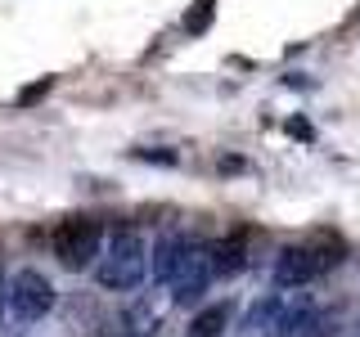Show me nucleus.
Instances as JSON below:
<instances>
[{"label": "nucleus", "mask_w": 360, "mask_h": 337, "mask_svg": "<svg viewBox=\"0 0 360 337\" xmlns=\"http://www.w3.org/2000/svg\"><path fill=\"white\" fill-rule=\"evenodd\" d=\"M342 239L338 234H311V239L302 243H288L284 252H279L275 261V284L279 288H302L311 284V279H320L324 270H333L338 261H342Z\"/></svg>", "instance_id": "obj_1"}, {"label": "nucleus", "mask_w": 360, "mask_h": 337, "mask_svg": "<svg viewBox=\"0 0 360 337\" xmlns=\"http://www.w3.org/2000/svg\"><path fill=\"white\" fill-rule=\"evenodd\" d=\"M149 270V243H144L140 230H117L108 239V252L99 261V288L108 292H127L144 279Z\"/></svg>", "instance_id": "obj_2"}, {"label": "nucleus", "mask_w": 360, "mask_h": 337, "mask_svg": "<svg viewBox=\"0 0 360 337\" xmlns=\"http://www.w3.org/2000/svg\"><path fill=\"white\" fill-rule=\"evenodd\" d=\"M50 247H54V256H59V265L86 270L99 256V247H104V225L95 216H68V220H59V230L50 234Z\"/></svg>", "instance_id": "obj_3"}, {"label": "nucleus", "mask_w": 360, "mask_h": 337, "mask_svg": "<svg viewBox=\"0 0 360 337\" xmlns=\"http://www.w3.org/2000/svg\"><path fill=\"white\" fill-rule=\"evenodd\" d=\"M5 301H9V310H14V319H22V324L45 319V315L54 310V284H50V275H41V270H32V265L18 270V275L9 279Z\"/></svg>", "instance_id": "obj_4"}, {"label": "nucleus", "mask_w": 360, "mask_h": 337, "mask_svg": "<svg viewBox=\"0 0 360 337\" xmlns=\"http://www.w3.org/2000/svg\"><path fill=\"white\" fill-rule=\"evenodd\" d=\"M212 284V256H207V243H194L185 239L180 247L176 265H172V279H167V288H172V297L185 306V301H198L202 292Z\"/></svg>", "instance_id": "obj_5"}, {"label": "nucleus", "mask_w": 360, "mask_h": 337, "mask_svg": "<svg viewBox=\"0 0 360 337\" xmlns=\"http://www.w3.org/2000/svg\"><path fill=\"white\" fill-rule=\"evenodd\" d=\"M243 247H248V234L234 230L230 239L212 243L207 256H212V275H234V270H243Z\"/></svg>", "instance_id": "obj_6"}, {"label": "nucleus", "mask_w": 360, "mask_h": 337, "mask_svg": "<svg viewBox=\"0 0 360 337\" xmlns=\"http://www.w3.org/2000/svg\"><path fill=\"white\" fill-rule=\"evenodd\" d=\"M279 337H333V319L320 310H297V315H284L279 324Z\"/></svg>", "instance_id": "obj_7"}, {"label": "nucleus", "mask_w": 360, "mask_h": 337, "mask_svg": "<svg viewBox=\"0 0 360 337\" xmlns=\"http://www.w3.org/2000/svg\"><path fill=\"white\" fill-rule=\"evenodd\" d=\"M230 301H217V306H207V310H198L194 319H189V337H221L225 333V324H230Z\"/></svg>", "instance_id": "obj_8"}, {"label": "nucleus", "mask_w": 360, "mask_h": 337, "mask_svg": "<svg viewBox=\"0 0 360 337\" xmlns=\"http://www.w3.org/2000/svg\"><path fill=\"white\" fill-rule=\"evenodd\" d=\"M180 247H185V239H180V234H176V230H167V234H162V239H158V247H153V252H149V256H153V261H149V265H153V275H158V279H162V284H167V279H172V265H176V256H180Z\"/></svg>", "instance_id": "obj_9"}, {"label": "nucleus", "mask_w": 360, "mask_h": 337, "mask_svg": "<svg viewBox=\"0 0 360 337\" xmlns=\"http://www.w3.org/2000/svg\"><path fill=\"white\" fill-rule=\"evenodd\" d=\"M212 9H217L212 0H198V9L185 18V27H189V32H202V27H207V18H212Z\"/></svg>", "instance_id": "obj_10"}, {"label": "nucleus", "mask_w": 360, "mask_h": 337, "mask_svg": "<svg viewBox=\"0 0 360 337\" xmlns=\"http://www.w3.org/2000/svg\"><path fill=\"white\" fill-rule=\"evenodd\" d=\"M45 90H50V77H45V81H37V86H27V90H22V95H18V104H32V99H41V95H45Z\"/></svg>", "instance_id": "obj_11"}, {"label": "nucleus", "mask_w": 360, "mask_h": 337, "mask_svg": "<svg viewBox=\"0 0 360 337\" xmlns=\"http://www.w3.org/2000/svg\"><path fill=\"white\" fill-rule=\"evenodd\" d=\"M140 157H149V162H162V166L176 162V153H158V149H140Z\"/></svg>", "instance_id": "obj_12"}, {"label": "nucleus", "mask_w": 360, "mask_h": 337, "mask_svg": "<svg viewBox=\"0 0 360 337\" xmlns=\"http://www.w3.org/2000/svg\"><path fill=\"white\" fill-rule=\"evenodd\" d=\"M0 306H5V275H0Z\"/></svg>", "instance_id": "obj_13"}]
</instances>
